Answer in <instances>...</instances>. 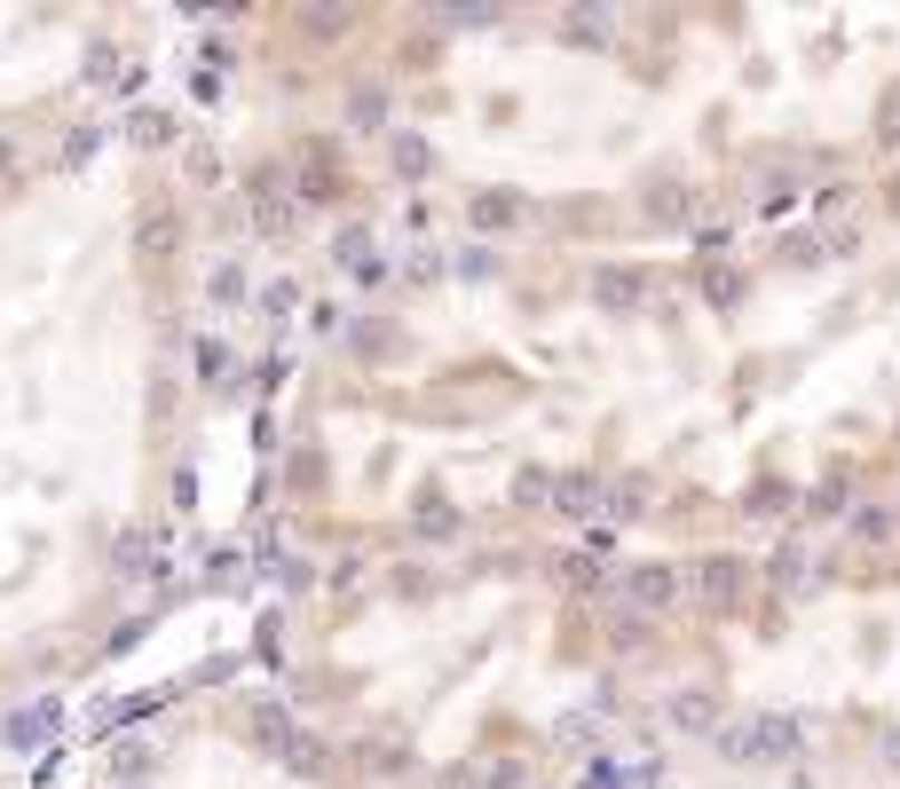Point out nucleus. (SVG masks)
Segmentation results:
<instances>
[{"mask_svg":"<svg viewBox=\"0 0 900 789\" xmlns=\"http://www.w3.org/2000/svg\"><path fill=\"white\" fill-rule=\"evenodd\" d=\"M237 293H245V269H237V260H222V269H214V300H222V308H229V300H237Z\"/></svg>","mask_w":900,"mask_h":789,"instance_id":"14","label":"nucleus"},{"mask_svg":"<svg viewBox=\"0 0 900 789\" xmlns=\"http://www.w3.org/2000/svg\"><path fill=\"white\" fill-rule=\"evenodd\" d=\"M348 339H355V347H364V356H380V347H388V324H355Z\"/></svg>","mask_w":900,"mask_h":789,"instance_id":"16","label":"nucleus"},{"mask_svg":"<svg viewBox=\"0 0 900 789\" xmlns=\"http://www.w3.org/2000/svg\"><path fill=\"white\" fill-rule=\"evenodd\" d=\"M206 576H214V584H237V576H245V561H237V553H214V561H206Z\"/></svg>","mask_w":900,"mask_h":789,"instance_id":"15","label":"nucleus"},{"mask_svg":"<svg viewBox=\"0 0 900 789\" xmlns=\"http://www.w3.org/2000/svg\"><path fill=\"white\" fill-rule=\"evenodd\" d=\"M672 719H679V727H711V694H679Z\"/></svg>","mask_w":900,"mask_h":789,"instance_id":"13","label":"nucleus"},{"mask_svg":"<svg viewBox=\"0 0 900 789\" xmlns=\"http://www.w3.org/2000/svg\"><path fill=\"white\" fill-rule=\"evenodd\" d=\"M245 727H253V742H261L268 758H293V742H301V727H293V711H285V703H253V711H245Z\"/></svg>","mask_w":900,"mask_h":789,"instance_id":"2","label":"nucleus"},{"mask_svg":"<svg viewBox=\"0 0 900 789\" xmlns=\"http://www.w3.org/2000/svg\"><path fill=\"white\" fill-rule=\"evenodd\" d=\"M395 166H403V174H411V183H419V174L434 166V150H427L419 135H395Z\"/></svg>","mask_w":900,"mask_h":789,"instance_id":"10","label":"nucleus"},{"mask_svg":"<svg viewBox=\"0 0 900 789\" xmlns=\"http://www.w3.org/2000/svg\"><path fill=\"white\" fill-rule=\"evenodd\" d=\"M56 734V703H40V711H17L9 727H0V742H17V750H40Z\"/></svg>","mask_w":900,"mask_h":789,"instance_id":"3","label":"nucleus"},{"mask_svg":"<svg viewBox=\"0 0 900 789\" xmlns=\"http://www.w3.org/2000/svg\"><path fill=\"white\" fill-rule=\"evenodd\" d=\"M380 119H388V96H380V87H355V96H348V127H355V135H372Z\"/></svg>","mask_w":900,"mask_h":789,"instance_id":"6","label":"nucleus"},{"mask_svg":"<svg viewBox=\"0 0 900 789\" xmlns=\"http://www.w3.org/2000/svg\"><path fill=\"white\" fill-rule=\"evenodd\" d=\"M150 569H166V553H150V530H127L119 537V576H150Z\"/></svg>","mask_w":900,"mask_h":789,"instance_id":"5","label":"nucleus"},{"mask_svg":"<svg viewBox=\"0 0 900 789\" xmlns=\"http://www.w3.org/2000/svg\"><path fill=\"white\" fill-rule=\"evenodd\" d=\"M718 750H735V758H790V750H798V727H790V719H751V727H735Z\"/></svg>","mask_w":900,"mask_h":789,"instance_id":"1","label":"nucleus"},{"mask_svg":"<svg viewBox=\"0 0 900 789\" xmlns=\"http://www.w3.org/2000/svg\"><path fill=\"white\" fill-rule=\"evenodd\" d=\"M135 142H174V111H135Z\"/></svg>","mask_w":900,"mask_h":789,"instance_id":"11","label":"nucleus"},{"mask_svg":"<svg viewBox=\"0 0 900 789\" xmlns=\"http://www.w3.org/2000/svg\"><path fill=\"white\" fill-rule=\"evenodd\" d=\"M332 260H340V269H364V229H340V237H332Z\"/></svg>","mask_w":900,"mask_h":789,"instance_id":"12","label":"nucleus"},{"mask_svg":"<svg viewBox=\"0 0 900 789\" xmlns=\"http://www.w3.org/2000/svg\"><path fill=\"white\" fill-rule=\"evenodd\" d=\"M513 221H521V198H506V190L475 198V229H513Z\"/></svg>","mask_w":900,"mask_h":789,"instance_id":"7","label":"nucleus"},{"mask_svg":"<svg viewBox=\"0 0 900 789\" xmlns=\"http://www.w3.org/2000/svg\"><path fill=\"white\" fill-rule=\"evenodd\" d=\"M253 206H261V229H268V237H285V229H293V198H285L277 183H268V174L253 183Z\"/></svg>","mask_w":900,"mask_h":789,"instance_id":"4","label":"nucleus"},{"mask_svg":"<svg viewBox=\"0 0 900 789\" xmlns=\"http://www.w3.org/2000/svg\"><path fill=\"white\" fill-rule=\"evenodd\" d=\"M143 245H150V253H174V245H183V221H174L166 206H158V214H143Z\"/></svg>","mask_w":900,"mask_h":789,"instance_id":"8","label":"nucleus"},{"mask_svg":"<svg viewBox=\"0 0 900 789\" xmlns=\"http://www.w3.org/2000/svg\"><path fill=\"white\" fill-rule=\"evenodd\" d=\"M633 600H640V608H664V600H672V569H640V576H633Z\"/></svg>","mask_w":900,"mask_h":789,"instance_id":"9","label":"nucleus"},{"mask_svg":"<svg viewBox=\"0 0 900 789\" xmlns=\"http://www.w3.org/2000/svg\"><path fill=\"white\" fill-rule=\"evenodd\" d=\"M293 300H301V285H268V293H261V308H268V316H285Z\"/></svg>","mask_w":900,"mask_h":789,"instance_id":"17","label":"nucleus"}]
</instances>
